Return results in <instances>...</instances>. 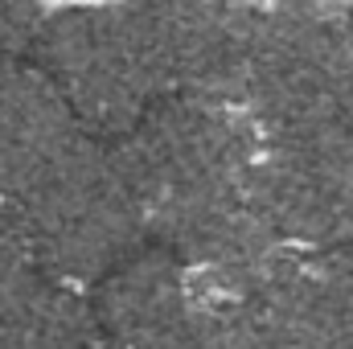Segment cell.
<instances>
[{
  "label": "cell",
  "mask_w": 353,
  "mask_h": 349,
  "mask_svg": "<svg viewBox=\"0 0 353 349\" xmlns=\"http://www.w3.org/2000/svg\"><path fill=\"white\" fill-rule=\"evenodd\" d=\"M17 210L33 255L54 279H103L136 251L140 206L119 173L115 152L74 136L33 177Z\"/></svg>",
  "instance_id": "cell-1"
}]
</instances>
